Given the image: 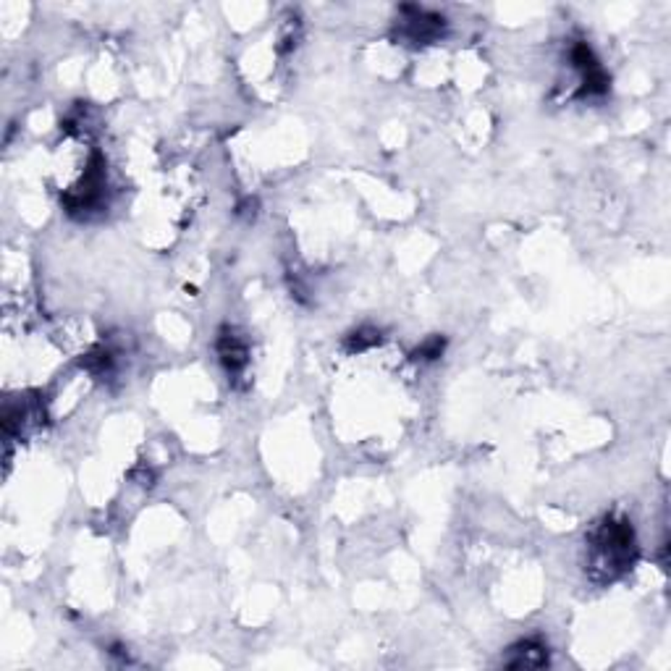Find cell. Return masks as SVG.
Returning <instances> with one entry per match:
<instances>
[{"mask_svg":"<svg viewBox=\"0 0 671 671\" xmlns=\"http://www.w3.org/2000/svg\"><path fill=\"white\" fill-rule=\"evenodd\" d=\"M635 532L629 522L608 517L593 535V564L590 569L596 572L598 579H614L619 577L635 561Z\"/></svg>","mask_w":671,"mask_h":671,"instance_id":"6da1fadb","label":"cell"},{"mask_svg":"<svg viewBox=\"0 0 671 671\" xmlns=\"http://www.w3.org/2000/svg\"><path fill=\"white\" fill-rule=\"evenodd\" d=\"M572 66L579 72V95H603L608 90V73L603 72L600 61L588 43H577L572 48Z\"/></svg>","mask_w":671,"mask_h":671,"instance_id":"7a4b0ae2","label":"cell"},{"mask_svg":"<svg viewBox=\"0 0 671 671\" xmlns=\"http://www.w3.org/2000/svg\"><path fill=\"white\" fill-rule=\"evenodd\" d=\"M218 355H220V362L226 365V370L231 375H239L241 370L247 367L249 349H247V344L231 328H223L220 336H218Z\"/></svg>","mask_w":671,"mask_h":671,"instance_id":"3957f363","label":"cell"},{"mask_svg":"<svg viewBox=\"0 0 671 671\" xmlns=\"http://www.w3.org/2000/svg\"><path fill=\"white\" fill-rule=\"evenodd\" d=\"M404 14H409V19L404 22L407 24V37L412 43H431L441 34L443 29V19L435 16V14H428L423 8H404Z\"/></svg>","mask_w":671,"mask_h":671,"instance_id":"277c9868","label":"cell"},{"mask_svg":"<svg viewBox=\"0 0 671 671\" xmlns=\"http://www.w3.org/2000/svg\"><path fill=\"white\" fill-rule=\"evenodd\" d=\"M549 661V653L540 643H520L517 647H511V658H506V666H514V669H535V666H543Z\"/></svg>","mask_w":671,"mask_h":671,"instance_id":"5b68a950","label":"cell"},{"mask_svg":"<svg viewBox=\"0 0 671 671\" xmlns=\"http://www.w3.org/2000/svg\"><path fill=\"white\" fill-rule=\"evenodd\" d=\"M441 352H443V341L441 338H433L431 344H425L417 355H423L425 360H435V357H441Z\"/></svg>","mask_w":671,"mask_h":671,"instance_id":"8992f818","label":"cell"}]
</instances>
